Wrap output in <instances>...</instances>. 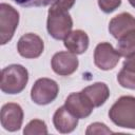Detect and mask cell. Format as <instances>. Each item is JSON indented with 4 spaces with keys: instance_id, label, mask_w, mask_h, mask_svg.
I'll use <instances>...</instances> for the list:
<instances>
[{
    "instance_id": "cell-11",
    "label": "cell",
    "mask_w": 135,
    "mask_h": 135,
    "mask_svg": "<svg viewBox=\"0 0 135 135\" xmlns=\"http://www.w3.org/2000/svg\"><path fill=\"white\" fill-rule=\"evenodd\" d=\"M133 30H135V17L130 13L118 14L109 23V32L117 40Z\"/></svg>"
},
{
    "instance_id": "cell-15",
    "label": "cell",
    "mask_w": 135,
    "mask_h": 135,
    "mask_svg": "<svg viewBox=\"0 0 135 135\" xmlns=\"http://www.w3.org/2000/svg\"><path fill=\"white\" fill-rule=\"evenodd\" d=\"M117 51L121 57H129L135 54V30L129 32L118 39Z\"/></svg>"
},
{
    "instance_id": "cell-8",
    "label": "cell",
    "mask_w": 135,
    "mask_h": 135,
    "mask_svg": "<svg viewBox=\"0 0 135 135\" xmlns=\"http://www.w3.org/2000/svg\"><path fill=\"white\" fill-rule=\"evenodd\" d=\"M2 127L9 132L18 131L23 121V110L18 103L8 102L5 103L1 109L0 114Z\"/></svg>"
},
{
    "instance_id": "cell-23",
    "label": "cell",
    "mask_w": 135,
    "mask_h": 135,
    "mask_svg": "<svg viewBox=\"0 0 135 135\" xmlns=\"http://www.w3.org/2000/svg\"><path fill=\"white\" fill-rule=\"evenodd\" d=\"M129 2L133 7H135V0H129Z\"/></svg>"
},
{
    "instance_id": "cell-12",
    "label": "cell",
    "mask_w": 135,
    "mask_h": 135,
    "mask_svg": "<svg viewBox=\"0 0 135 135\" xmlns=\"http://www.w3.org/2000/svg\"><path fill=\"white\" fill-rule=\"evenodd\" d=\"M53 123L55 129L62 134L73 132L78 126V118L73 115L64 105L56 110L53 116Z\"/></svg>"
},
{
    "instance_id": "cell-18",
    "label": "cell",
    "mask_w": 135,
    "mask_h": 135,
    "mask_svg": "<svg viewBox=\"0 0 135 135\" xmlns=\"http://www.w3.org/2000/svg\"><path fill=\"white\" fill-rule=\"evenodd\" d=\"M113 132L104 124V123H101V122H94V123H91L86 131H85V134L86 135H91V134H112Z\"/></svg>"
},
{
    "instance_id": "cell-5",
    "label": "cell",
    "mask_w": 135,
    "mask_h": 135,
    "mask_svg": "<svg viewBox=\"0 0 135 135\" xmlns=\"http://www.w3.org/2000/svg\"><path fill=\"white\" fill-rule=\"evenodd\" d=\"M59 93L57 82L50 78H39L31 90L32 100L39 105H45L54 101Z\"/></svg>"
},
{
    "instance_id": "cell-6",
    "label": "cell",
    "mask_w": 135,
    "mask_h": 135,
    "mask_svg": "<svg viewBox=\"0 0 135 135\" xmlns=\"http://www.w3.org/2000/svg\"><path fill=\"white\" fill-rule=\"evenodd\" d=\"M120 57L121 55L118 51L115 50L109 42H101L97 44L94 51V63L102 71L114 69L119 62Z\"/></svg>"
},
{
    "instance_id": "cell-19",
    "label": "cell",
    "mask_w": 135,
    "mask_h": 135,
    "mask_svg": "<svg viewBox=\"0 0 135 135\" xmlns=\"http://www.w3.org/2000/svg\"><path fill=\"white\" fill-rule=\"evenodd\" d=\"M121 4V0H98V5L103 13L110 14L118 8Z\"/></svg>"
},
{
    "instance_id": "cell-16",
    "label": "cell",
    "mask_w": 135,
    "mask_h": 135,
    "mask_svg": "<svg viewBox=\"0 0 135 135\" xmlns=\"http://www.w3.org/2000/svg\"><path fill=\"white\" fill-rule=\"evenodd\" d=\"M23 134L25 135H41L47 134V127L43 120L33 119L24 128Z\"/></svg>"
},
{
    "instance_id": "cell-21",
    "label": "cell",
    "mask_w": 135,
    "mask_h": 135,
    "mask_svg": "<svg viewBox=\"0 0 135 135\" xmlns=\"http://www.w3.org/2000/svg\"><path fill=\"white\" fill-rule=\"evenodd\" d=\"M75 4V0H55L51 7L56 8V9H61V11H66L69 12L73 5Z\"/></svg>"
},
{
    "instance_id": "cell-17",
    "label": "cell",
    "mask_w": 135,
    "mask_h": 135,
    "mask_svg": "<svg viewBox=\"0 0 135 135\" xmlns=\"http://www.w3.org/2000/svg\"><path fill=\"white\" fill-rule=\"evenodd\" d=\"M117 81L122 88L135 90V72L121 69L117 75Z\"/></svg>"
},
{
    "instance_id": "cell-22",
    "label": "cell",
    "mask_w": 135,
    "mask_h": 135,
    "mask_svg": "<svg viewBox=\"0 0 135 135\" xmlns=\"http://www.w3.org/2000/svg\"><path fill=\"white\" fill-rule=\"evenodd\" d=\"M122 69L127 71L135 72V54L129 57H126V60L123 61V64H122Z\"/></svg>"
},
{
    "instance_id": "cell-13",
    "label": "cell",
    "mask_w": 135,
    "mask_h": 135,
    "mask_svg": "<svg viewBox=\"0 0 135 135\" xmlns=\"http://www.w3.org/2000/svg\"><path fill=\"white\" fill-rule=\"evenodd\" d=\"M89 42H90L89 36L82 30L72 31L63 39L64 46L68 49V51L76 55L83 54L89 47Z\"/></svg>"
},
{
    "instance_id": "cell-10",
    "label": "cell",
    "mask_w": 135,
    "mask_h": 135,
    "mask_svg": "<svg viewBox=\"0 0 135 135\" xmlns=\"http://www.w3.org/2000/svg\"><path fill=\"white\" fill-rule=\"evenodd\" d=\"M64 107L78 119L86 118L91 115V113L94 110L93 104L89 101V99L84 96V94L81 91L70 94L65 99Z\"/></svg>"
},
{
    "instance_id": "cell-4",
    "label": "cell",
    "mask_w": 135,
    "mask_h": 135,
    "mask_svg": "<svg viewBox=\"0 0 135 135\" xmlns=\"http://www.w3.org/2000/svg\"><path fill=\"white\" fill-rule=\"evenodd\" d=\"M19 23V13L9 4H0V44H6L14 36Z\"/></svg>"
},
{
    "instance_id": "cell-2",
    "label": "cell",
    "mask_w": 135,
    "mask_h": 135,
    "mask_svg": "<svg viewBox=\"0 0 135 135\" xmlns=\"http://www.w3.org/2000/svg\"><path fill=\"white\" fill-rule=\"evenodd\" d=\"M28 81V72L21 64H11L1 71L0 88L6 94L21 93Z\"/></svg>"
},
{
    "instance_id": "cell-9",
    "label": "cell",
    "mask_w": 135,
    "mask_h": 135,
    "mask_svg": "<svg viewBox=\"0 0 135 135\" xmlns=\"http://www.w3.org/2000/svg\"><path fill=\"white\" fill-rule=\"evenodd\" d=\"M78 58L72 52H58L52 57L53 71L60 76H69L78 69Z\"/></svg>"
},
{
    "instance_id": "cell-20",
    "label": "cell",
    "mask_w": 135,
    "mask_h": 135,
    "mask_svg": "<svg viewBox=\"0 0 135 135\" xmlns=\"http://www.w3.org/2000/svg\"><path fill=\"white\" fill-rule=\"evenodd\" d=\"M13 1L23 7H39V6H46L53 3L55 0H13Z\"/></svg>"
},
{
    "instance_id": "cell-3",
    "label": "cell",
    "mask_w": 135,
    "mask_h": 135,
    "mask_svg": "<svg viewBox=\"0 0 135 135\" xmlns=\"http://www.w3.org/2000/svg\"><path fill=\"white\" fill-rule=\"evenodd\" d=\"M73 27V20L69 12L50 7L47 14L46 28L49 34L57 40H63Z\"/></svg>"
},
{
    "instance_id": "cell-14",
    "label": "cell",
    "mask_w": 135,
    "mask_h": 135,
    "mask_svg": "<svg viewBox=\"0 0 135 135\" xmlns=\"http://www.w3.org/2000/svg\"><path fill=\"white\" fill-rule=\"evenodd\" d=\"M94 108L101 107L110 96V90L104 82H95L81 91Z\"/></svg>"
},
{
    "instance_id": "cell-1",
    "label": "cell",
    "mask_w": 135,
    "mask_h": 135,
    "mask_svg": "<svg viewBox=\"0 0 135 135\" xmlns=\"http://www.w3.org/2000/svg\"><path fill=\"white\" fill-rule=\"evenodd\" d=\"M110 119L118 127L135 129V97L121 96L109 111Z\"/></svg>"
},
{
    "instance_id": "cell-7",
    "label": "cell",
    "mask_w": 135,
    "mask_h": 135,
    "mask_svg": "<svg viewBox=\"0 0 135 135\" xmlns=\"http://www.w3.org/2000/svg\"><path fill=\"white\" fill-rule=\"evenodd\" d=\"M43 40L34 33L24 34L20 37L17 43V51L19 55L27 59H34L39 57L43 53Z\"/></svg>"
}]
</instances>
